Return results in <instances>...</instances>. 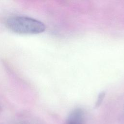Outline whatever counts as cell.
<instances>
[{
  "mask_svg": "<svg viewBox=\"0 0 124 124\" xmlns=\"http://www.w3.org/2000/svg\"><path fill=\"white\" fill-rule=\"evenodd\" d=\"M6 25L11 31L22 34H38L46 30V26L43 22L25 16L10 17L6 20Z\"/></svg>",
  "mask_w": 124,
  "mask_h": 124,
  "instance_id": "obj_1",
  "label": "cell"
},
{
  "mask_svg": "<svg viewBox=\"0 0 124 124\" xmlns=\"http://www.w3.org/2000/svg\"><path fill=\"white\" fill-rule=\"evenodd\" d=\"M65 124H84V113L80 108H76L68 115Z\"/></svg>",
  "mask_w": 124,
  "mask_h": 124,
  "instance_id": "obj_2",
  "label": "cell"
},
{
  "mask_svg": "<svg viewBox=\"0 0 124 124\" xmlns=\"http://www.w3.org/2000/svg\"><path fill=\"white\" fill-rule=\"evenodd\" d=\"M104 96H105V93L104 92H102L99 94L96 103V107H99L100 106L102 101L103 100Z\"/></svg>",
  "mask_w": 124,
  "mask_h": 124,
  "instance_id": "obj_3",
  "label": "cell"
}]
</instances>
